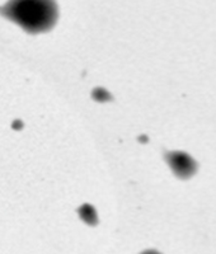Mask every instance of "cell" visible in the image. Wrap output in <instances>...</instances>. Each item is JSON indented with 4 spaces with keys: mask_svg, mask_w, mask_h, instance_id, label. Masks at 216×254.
Masks as SVG:
<instances>
[{
    "mask_svg": "<svg viewBox=\"0 0 216 254\" xmlns=\"http://www.w3.org/2000/svg\"><path fill=\"white\" fill-rule=\"evenodd\" d=\"M164 158L167 160L168 165L172 168L173 173L181 179L191 178L197 169L196 162L188 154L183 153V151L165 153Z\"/></svg>",
    "mask_w": 216,
    "mask_h": 254,
    "instance_id": "2",
    "label": "cell"
},
{
    "mask_svg": "<svg viewBox=\"0 0 216 254\" xmlns=\"http://www.w3.org/2000/svg\"><path fill=\"white\" fill-rule=\"evenodd\" d=\"M142 254H160V253L156 251H145L144 253H142Z\"/></svg>",
    "mask_w": 216,
    "mask_h": 254,
    "instance_id": "3",
    "label": "cell"
},
{
    "mask_svg": "<svg viewBox=\"0 0 216 254\" xmlns=\"http://www.w3.org/2000/svg\"><path fill=\"white\" fill-rule=\"evenodd\" d=\"M0 15L22 27L27 33L37 35L54 28L59 8L55 0H9L0 8Z\"/></svg>",
    "mask_w": 216,
    "mask_h": 254,
    "instance_id": "1",
    "label": "cell"
}]
</instances>
